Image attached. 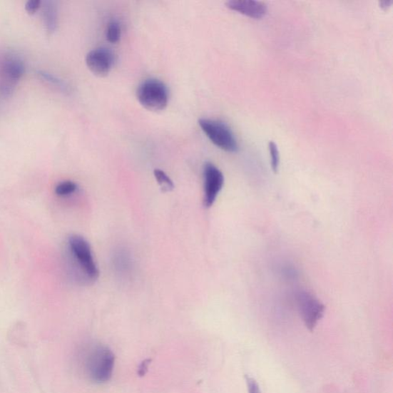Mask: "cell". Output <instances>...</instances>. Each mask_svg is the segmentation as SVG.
<instances>
[{"label": "cell", "mask_w": 393, "mask_h": 393, "mask_svg": "<svg viewBox=\"0 0 393 393\" xmlns=\"http://www.w3.org/2000/svg\"><path fill=\"white\" fill-rule=\"evenodd\" d=\"M248 393H261L257 381L252 377H246Z\"/></svg>", "instance_id": "17"}, {"label": "cell", "mask_w": 393, "mask_h": 393, "mask_svg": "<svg viewBox=\"0 0 393 393\" xmlns=\"http://www.w3.org/2000/svg\"><path fill=\"white\" fill-rule=\"evenodd\" d=\"M43 19L47 32L53 34L56 29L58 24L57 7L54 2L47 1L43 6Z\"/></svg>", "instance_id": "10"}, {"label": "cell", "mask_w": 393, "mask_h": 393, "mask_svg": "<svg viewBox=\"0 0 393 393\" xmlns=\"http://www.w3.org/2000/svg\"><path fill=\"white\" fill-rule=\"evenodd\" d=\"M226 6L233 11L256 19H262L267 14V5L255 0H230Z\"/></svg>", "instance_id": "9"}, {"label": "cell", "mask_w": 393, "mask_h": 393, "mask_svg": "<svg viewBox=\"0 0 393 393\" xmlns=\"http://www.w3.org/2000/svg\"><path fill=\"white\" fill-rule=\"evenodd\" d=\"M392 4V1H384L380 3V6L382 8H384V7L389 8Z\"/></svg>", "instance_id": "19"}, {"label": "cell", "mask_w": 393, "mask_h": 393, "mask_svg": "<svg viewBox=\"0 0 393 393\" xmlns=\"http://www.w3.org/2000/svg\"><path fill=\"white\" fill-rule=\"evenodd\" d=\"M121 37V26L116 20L111 21L106 29V39L111 44H116Z\"/></svg>", "instance_id": "11"}, {"label": "cell", "mask_w": 393, "mask_h": 393, "mask_svg": "<svg viewBox=\"0 0 393 393\" xmlns=\"http://www.w3.org/2000/svg\"><path fill=\"white\" fill-rule=\"evenodd\" d=\"M205 180V198L204 204L206 208H210L223 190L225 184V177L218 167L214 164L208 163L204 167Z\"/></svg>", "instance_id": "7"}, {"label": "cell", "mask_w": 393, "mask_h": 393, "mask_svg": "<svg viewBox=\"0 0 393 393\" xmlns=\"http://www.w3.org/2000/svg\"><path fill=\"white\" fill-rule=\"evenodd\" d=\"M39 75L41 76L43 78L46 79L47 82L51 83L52 84L59 88H64L66 87L65 86V84L62 82V80L58 79L56 77H55L53 75H50L44 72L40 73Z\"/></svg>", "instance_id": "16"}, {"label": "cell", "mask_w": 393, "mask_h": 393, "mask_svg": "<svg viewBox=\"0 0 393 393\" xmlns=\"http://www.w3.org/2000/svg\"><path fill=\"white\" fill-rule=\"evenodd\" d=\"M83 366L85 374L91 382L103 384L113 377L115 355L108 347L93 342L83 351Z\"/></svg>", "instance_id": "1"}, {"label": "cell", "mask_w": 393, "mask_h": 393, "mask_svg": "<svg viewBox=\"0 0 393 393\" xmlns=\"http://www.w3.org/2000/svg\"><path fill=\"white\" fill-rule=\"evenodd\" d=\"M86 63L91 72L97 76L104 77L112 70L115 56L109 49L100 47L87 54Z\"/></svg>", "instance_id": "8"}, {"label": "cell", "mask_w": 393, "mask_h": 393, "mask_svg": "<svg viewBox=\"0 0 393 393\" xmlns=\"http://www.w3.org/2000/svg\"><path fill=\"white\" fill-rule=\"evenodd\" d=\"M155 177L158 184L163 188L165 190H170L175 188L173 181L165 174V171L160 169L154 170Z\"/></svg>", "instance_id": "14"}, {"label": "cell", "mask_w": 393, "mask_h": 393, "mask_svg": "<svg viewBox=\"0 0 393 393\" xmlns=\"http://www.w3.org/2000/svg\"><path fill=\"white\" fill-rule=\"evenodd\" d=\"M141 105L149 111L158 112L166 108L169 91L166 85L156 78H150L141 84L136 92Z\"/></svg>", "instance_id": "3"}, {"label": "cell", "mask_w": 393, "mask_h": 393, "mask_svg": "<svg viewBox=\"0 0 393 393\" xmlns=\"http://www.w3.org/2000/svg\"><path fill=\"white\" fill-rule=\"evenodd\" d=\"M268 148L270 155L271 167L275 173H277L280 167V153L277 145L274 141H270L268 143Z\"/></svg>", "instance_id": "13"}, {"label": "cell", "mask_w": 393, "mask_h": 393, "mask_svg": "<svg viewBox=\"0 0 393 393\" xmlns=\"http://www.w3.org/2000/svg\"><path fill=\"white\" fill-rule=\"evenodd\" d=\"M42 2L40 0H29L25 5L26 12L30 15L35 14L41 7Z\"/></svg>", "instance_id": "15"}, {"label": "cell", "mask_w": 393, "mask_h": 393, "mask_svg": "<svg viewBox=\"0 0 393 393\" xmlns=\"http://www.w3.org/2000/svg\"><path fill=\"white\" fill-rule=\"evenodd\" d=\"M199 126L210 142L228 153H236L238 150L237 139L231 129L218 120L200 118Z\"/></svg>", "instance_id": "4"}, {"label": "cell", "mask_w": 393, "mask_h": 393, "mask_svg": "<svg viewBox=\"0 0 393 393\" xmlns=\"http://www.w3.org/2000/svg\"><path fill=\"white\" fill-rule=\"evenodd\" d=\"M25 68L24 60L18 54L5 52L0 55V93L3 96H9L14 93Z\"/></svg>", "instance_id": "2"}, {"label": "cell", "mask_w": 393, "mask_h": 393, "mask_svg": "<svg viewBox=\"0 0 393 393\" xmlns=\"http://www.w3.org/2000/svg\"><path fill=\"white\" fill-rule=\"evenodd\" d=\"M148 366V361H145L143 362V364L141 365L139 368V374L144 375L146 374V370H147Z\"/></svg>", "instance_id": "18"}, {"label": "cell", "mask_w": 393, "mask_h": 393, "mask_svg": "<svg viewBox=\"0 0 393 393\" xmlns=\"http://www.w3.org/2000/svg\"><path fill=\"white\" fill-rule=\"evenodd\" d=\"M298 305L307 328L313 331L325 315V307L315 296L302 292L298 296Z\"/></svg>", "instance_id": "6"}, {"label": "cell", "mask_w": 393, "mask_h": 393, "mask_svg": "<svg viewBox=\"0 0 393 393\" xmlns=\"http://www.w3.org/2000/svg\"><path fill=\"white\" fill-rule=\"evenodd\" d=\"M68 245L74 259L87 277L92 280H97L99 271L88 242L83 237L73 235L69 238Z\"/></svg>", "instance_id": "5"}, {"label": "cell", "mask_w": 393, "mask_h": 393, "mask_svg": "<svg viewBox=\"0 0 393 393\" xmlns=\"http://www.w3.org/2000/svg\"><path fill=\"white\" fill-rule=\"evenodd\" d=\"M77 185L71 180L63 181L58 184L56 189V194L58 196H67L75 193Z\"/></svg>", "instance_id": "12"}]
</instances>
